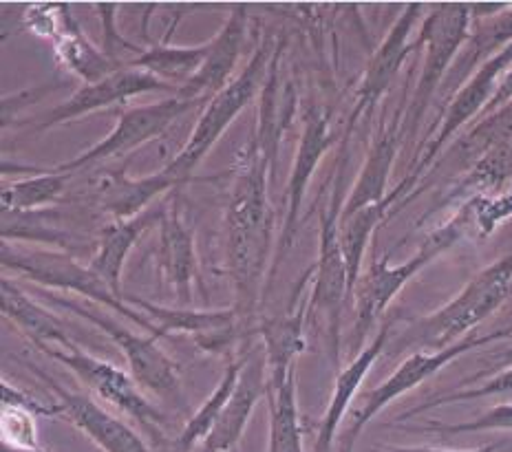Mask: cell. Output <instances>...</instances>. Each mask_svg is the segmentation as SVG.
<instances>
[{"label":"cell","mask_w":512,"mask_h":452,"mask_svg":"<svg viewBox=\"0 0 512 452\" xmlns=\"http://www.w3.org/2000/svg\"><path fill=\"white\" fill-rule=\"evenodd\" d=\"M274 161L252 137L239 153L226 210L228 272L234 311L245 331L254 325L263 292L270 285L274 210L268 199V172Z\"/></svg>","instance_id":"6da1fadb"},{"label":"cell","mask_w":512,"mask_h":452,"mask_svg":"<svg viewBox=\"0 0 512 452\" xmlns=\"http://www.w3.org/2000/svg\"><path fill=\"white\" fill-rule=\"evenodd\" d=\"M0 263H3L5 272L12 269L18 276L36 283L40 289H49V292L58 294L73 292L82 296L84 300H91L93 305L113 309L117 316H124L126 320H131L135 327L151 331L155 338H159L157 327L151 320L128 305L124 296H117L113 289L93 272L91 265H82L78 258L69 252L53 250V247H34V250H25V247L3 241Z\"/></svg>","instance_id":"7a4b0ae2"},{"label":"cell","mask_w":512,"mask_h":452,"mask_svg":"<svg viewBox=\"0 0 512 452\" xmlns=\"http://www.w3.org/2000/svg\"><path fill=\"white\" fill-rule=\"evenodd\" d=\"M40 296L49 300L53 307L69 309L71 314L91 322L93 327H98L102 333H106L111 342L117 344V349L124 353L128 369H131V375L142 389L151 391L162 402L177 408V411L188 413L186 395L184 389H181L179 367L175 360L168 358L166 351L159 347L155 336L135 333L131 327H126L120 320H115L109 311L100 305L67 298L58 292L51 294L49 289H40Z\"/></svg>","instance_id":"3957f363"},{"label":"cell","mask_w":512,"mask_h":452,"mask_svg":"<svg viewBox=\"0 0 512 452\" xmlns=\"http://www.w3.org/2000/svg\"><path fill=\"white\" fill-rule=\"evenodd\" d=\"M512 283V252L497 263L479 272L468 283L460 296L444 305L440 311L413 322L409 333L398 340V349L424 347L442 351L451 344L460 342L468 329L477 327L493 311L504 303Z\"/></svg>","instance_id":"277c9868"},{"label":"cell","mask_w":512,"mask_h":452,"mask_svg":"<svg viewBox=\"0 0 512 452\" xmlns=\"http://www.w3.org/2000/svg\"><path fill=\"white\" fill-rule=\"evenodd\" d=\"M272 56L274 53H270V47L261 42L252 53L250 62L245 64V69L226 86V89L217 93L215 98L206 104V109L201 111L184 148L179 150V155L173 157V161H168L164 166L170 175L179 181V186L188 184L201 161L208 157L210 150L217 146L223 135H226L228 126L237 120L239 113L254 100L261 82L268 80Z\"/></svg>","instance_id":"5b68a950"},{"label":"cell","mask_w":512,"mask_h":452,"mask_svg":"<svg viewBox=\"0 0 512 452\" xmlns=\"http://www.w3.org/2000/svg\"><path fill=\"white\" fill-rule=\"evenodd\" d=\"M466 214V212H464ZM464 214L453 219L442 230L429 236V241L422 245L418 254H413L407 263L389 265V258L384 256L380 261L371 263L365 276H360L356 285V314H354V329L349 336V347L356 351V355L365 349V344L371 327L376 325L378 318L384 314V309L391 305L402 287L407 285L411 278L420 272L422 267L429 265L437 254H442L446 247H451L464 232Z\"/></svg>","instance_id":"8992f818"},{"label":"cell","mask_w":512,"mask_h":452,"mask_svg":"<svg viewBox=\"0 0 512 452\" xmlns=\"http://www.w3.org/2000/svg\"><path fill=\"white\" fill-rule=\"evenodd\" d=\"M38 351L60 362L62 367H67L95 397L115 406L120 413L133 417L137 424L146 428V433L153 437L155 444H164V428L168 424V417L148 400L133 375L117 369L111 362L93 358L91 353L82 351L78 344H73L69 349L42 347Z\"/></svg>","instance_id":"52a82bcc"},{"label":"cell","mask_w":512,"mask_h":452,"mask_svg":"<svg viewBox=\"0 0 512 452\" xmlns=\"http://www.w3.org/2000/svg\"><path fill=\"white\" fill-rule=\"evenodd\" d=\"M338 197L329 203L320 223L318 263L312 267L314 287L309 292V318L323 322L329 360L340 369V344H343V309L349 300V274L340 245V212Z\"/></svg>","instance_id":"ba28073f"},{"label":"cell","mask_w":512,"mask_h":452,"mask_svg":"<svg viewBox=\"0 0 512 452\" xmlns=\"http://www.w3.org/2000/svg\"><path fill=\"white\" fill-rule=\"evenodd\" d=\"M510 333L512 329H501L495 333H488V336L462 338L460 342H455L442 351H418L409 355V358L404 360L387 380H384L380 386H376L371 393H367L365 402L351 413L349 426L345 428L343 437L338 441V452H354V446L358 437L362 435V430H365V426L382 411L384 406H389L393 400H398L400 395L413 391L415 386H420L424 380H429L431 375L444 369L446 364H451L455 358H460V355H464L466 351L479 347V344H488V342L506 338Z\"/></svg>","instance_id":"9c48e42d"},{"label":"cell","mask_w":512,"mask_h":452,"mask_svg":"<svg viewBox=\"0 0 512 452\" xmlns=\"http://www.w3.org/2000/svg\"><path fill=\"white\" fill-rule=\"evenodd\" d=\"M197 106L199 102L184 100L175 93L173 98L159 100L153 104L120 109L117 111V122L109 135L100 139V142L91 146L89 150H84L78 157L56 166V170L64 172V175H73V172L87 170L95 164H100V161H109L133 153V150L140 146L162 137L179 117H184L188 111L197 109Z\"/></svg>","instance_id":"30bf717a"},{"label":"cell","mask_w":512,"mask_h":452,"mask_svg":"<svg viewBox=\"0 0 512 452\" xmlns=\"http://www.w3.org/2000/svg\"><path fill=\"white\" fill-rule=\"evenodd\" d=\"M471 16V5H440L424 20L418 42L426 47V58L409 109L404 113L402 133L413 135L415 128H418L435 89L440 86L448 67H451L455 53L468 40Z\"/></svg>","instance_id":"8fae6325"},{"label":"cell","mask_w":512,"mask_h":452,"mask_svg":"<svg viewBox=\"0 0 512 452\" xmlns=\"http://www.w3.org/2000/svg\"><path fill=\"white\" fill-rule=\"evenodd\" d=\"M153 91H170L173 95L177 93L175 86L155 78V75H151L148 71L124 67L100 82L80 86V89L73 93L67 102L53 106L51 111L42 113L38 120L20 122V126H34L36 131H49V128L58 124L80 120V117L102 111L106 106L126 104L128 100L135 98V95L153 93Z\"/></svg>","instance_id":"7c38bea8"},{"label":"cell","mask_w":512,"mask_h":452,"mask_svg":"<svg viewBox=\"0 0 512 452\" xmlns=\"http://www.w3.org/2000/svg\"><path fill=\"white\" fill-rule=\"evenodd\" d=\"M510 64H512V45H508L506 49H501L495 58H490L488 62H484L482 67H479V71L473 75V78L468 80L464 89L455 95L453 102L448 104V109L444 113V122L440 126V131H437V135L431 139L429 144H426L424 153L418 161V166H415L411 175L404 179L402 184L387 197L389 208L393 206V201H396L404 190L415 184V179L420 177V172L437 157V153H440L442 146L448 142V139H451L457 131H460V128L468 120H471V117H475L479 111H482V109L486 111L488 102L493 100V95L497 91L501 75L508 71Z\"/></svg>","instance_id":"4fadbf2b"},{"label":"cell","mask_w":512,"mask_h":452,"mask_svg":"<svg viewBox=\"0 0 512 452\" xmlns=\"http://www.w3.org/2000/svg\"><path fill=\"white\" fill-rule=\"evenodd\" d=\"M124 300L153 322L159 338L186 333V336L195 338L199 349L208 353H226L241 338V333H245L241 318L234 309L199 311L188 307H164L126 294Z\"/></svg>","instance_id":"5bb4252c"},{"label":"cell","mask_w":512,"mask_h":452,"mask_svg":"<svg viewBox=\"0 0 512 452\" xmlns=\"http://www.w3.org/2000/svg\"><path fill=\"white\" fill-rule=\"evenodd\" d=\"M332 144H336V135L332 131V124H329V115L323 109L314 106V109H309L305 117L303 135H301V142H298L290 181H287V192H285L287 210H285L281 239H279V245H276L270 278L276 274V269H279L287 250L294 245L298 221H301V208L307 195V186L314 177L320 159L325 157V153L332 148Z\"/></svg>","instance_id":"9a60e30c"},{"label":"cell","mask_w":512,"mask_h":452,"mask_svg":"<svg viewBox=\"0 0 512 452\" xmlns=\"http://www.w3.org/2000/svg\"><path fill=\"white\" fill-rule=\"evenodd\" d=\"M47 384L53 397L64 406L62 417L87 435L102 452H153L135 430L122 422L120 417L106 411L89 395L69 391L67 386L56 382L51 375L31 369Z\"/></svg>","instance_id":"2e32d148"},{"label":"cell","mask_w":512,"mask_h":452,"mask_svg":"<svg viewBox=\"0 0 512 452\" xmlns=\"http://www.w3.org/2000/svg\"><path fill=\"white\" fill-rule=\"evenodd\" d=\"M420 14L422 5H407V9H404L400 18L396 20V25L391 27L387 38L382 40V45L373 53L369 67L365 75H362V82L356 91V106L354 111H351L345 139H349L351 131H354L362 115L376 111L378 102L384 98V93H387L389 84L396 78L402 62L407 60L409 53L420 47L418 42H415V45L409 42V34Z\"/></svg>","instance_id":"e0dca14e"},{"label":"cell","mask_w":512,"mask_h":452,"mask_svg":"<svg viewBox=\"0 0 512 452\" xmlns=\"http://www.w3.org/2000/svg\"><path fill=\"white\" fill-rule=\"evenodd\" d=\"M245 40H248V9L237 5L219 34L208 42V53L201 69L177 91L179 98L204 104L226 89L241 60Z\"/></svg>","instance_id":"ac0fdd59"},{"label":"cell","mask_w":512,"mask_h":452,"mask_svg":"<svg viewBox=\"0 0 512 452\" xmlns=\"http://www.w3.org/2000/svg\"><path fill=\"white\" fill-rule=\"evenodd\" d=\"M263 397H268V358H265V349H252L245 355L237 391L223 408L199 452H234L250 424L256 404Z\"/></svg>","instance_id":"d6986e66"},{"label":"cell","mask_w":512,"mask_h":452,"mask_svg":"<svg viewBox=\"0 0 512 452\" xmlns=\"http://www.w3.org/2000/svg\"><path fill=\"white\" fill-rule=\"evenodd\" d=\"M179 199L173 197L164 203L162 219H159L157 239V269L164 274L181 305L192 300V289L197 283V250L195 236L186 225L179 210Z\"/></svg>","instance_id":"ffe728a7"},{"label":"cell","mask_w":512,"mask_h":452,"mask_svg":"<svg viewBox=\"0 0 512 452\" xmlns=\"http://www.w3.org/2000/svg\"><path fill=\"white\" fill-rule=\"evenodd\" d=\"M0 305H3V316L23 333L25 338L36 344V349L42 347H58L69 349L73 347V338L67 331V322L60 320L53 311L36 303L23 287H18L9 276H3L0 281Z\"/></svg>","instance_id":"44dd1931"},{"label":"cell","mask_w":512,"mask_h":452,"mask_svg":"<svg viewBox=\"0 0 512 452\" xmlns=\"http://www.w3.org/2000/svg\"><path fill=\"white\" fill-rule=\"evenodd\" d=\"M387 344H389V325H384L378 331V336L373 338V342L367 344V347L362 349L356 358H351V362L345 369L338 371L332 397H329V404L325 408L323 422H320V426H318L314 452H332L336 433H338L340 424H343L351 402H354V395L358 393L362 382H365V378H367V373L373 369V364L378 362L380 353L384 351Z\"/></svg>","instance_id":"7402d4cb"},{"label":"cell","mask_w":512,"mask_h":452,"mask_svg":"<svg viewBox=\"0 0 512 452\" xmlns=\"http://www.w3.org/2000/svg\"><path fill=\"white\" fill-rule=\"evenodd\" d=\"M162 208H151L135 219H120L109 221L100 232L98 247H95L91 258V269L98 274L102 281L109 285L117 296L122 294V278H124V265L128 254L133 252V247L140 241V236L151 228V225L159 223L162 219Z\"/></svg>","instance_id":"603a6c76"},{"label":"cell","mask_w":512,"mask_h":452,"mask_svg":"<svg viewBox=\"0 0 512 452\" xmlns=\"http://www.w3.org/2000/svg\"><path fill=\"white\" fill-rule=\"evenodd\" d=\"M402 113L393 115V120L387 124H380L378 135L373 139L369 148V155L365 166H362L360 175L356 179V186L351 190L349 199L345 201L343 212H340V221L354 217L356 212L365 210L369 206H380V203L387 201L384 197V188H387V179L391 172L393 157H396L398 148V137H400V120Z\"/></svg>","instance_id":"cb8c5ba5"},{"label":"cell","mask_w":512,"mask_h":452,"mask_svg":"<svg viewBox=\"0 0 512 452\" xmlns=\"http://www.w3.org/2000/svg\"><path fill=\"white\" fill-rule=\"evenodd\" d=\"M175 186H179V181L166 168L144 179H131L122 172H113L100 181L98 203L104 212L111 214L113 221H126L140 217L157 197Z\"/></svg>","instance_id":"d4e9b609"},{"label":"cell","mask_w":512,"mask_h":452,"mask_svg":"<svg viewBox=\"0 0 512 452\" xmlns=\"http://www.w3.org/2000/svg\"><path fill=\"white\" fill-rule=\"evenodd\" d=\"M270 437L268 452H305L296 402V367L285 380L268 384Z\"/></svg>","instance_id":"484cf974"},{"label":"cell","mask_w":512,"mask_h":452,"mask_svg":"<svg viewBox=\"0 0 512 452\" xmlns=\"http://www.w3.org/2000/svg\"><path fill=\"white\" fill-rule=\"evenodd\" d=\"M56 58L71 75H76L84 84L100 82L115 71L124 69L122 64L113 62L102 49L84 36L78 20L73 18L67 31L56 40Z\"/></svg>","instance_id":"4316f807"},{"label":"cell","mask_w":512,"mask_h":452,"mask_svg":"<svg viewBox=\"0 0 512 452\" xmlns=\"http://www.w3.org/2000/svg\"><path fill=\"white\" fill-rule=\"evenodd\" d=\"M69 179L71 175H64L56 168H36L29 177L3 186V197H0L3 199V212H42L51 203L60 201Z\"/></svg>","instance_id":"83f0119b"},{"label":"cell","mask_w":512,"mask_h":452,"mask_svg":"<svg viewBox=\"0 0 512 452\" xmlns=\"http://www.w3.org/2000/svg\"><path fill=\"white\" fill-rule=\"evenodd\" d=\"M243 364L245 355L239 360H232L226 371H223L217 389L206 397V402L201 404L195 413H190L186 426L181 428V433L177 437V452H192L197 444H204V439L210 435V430L215 428L223 408H226L230 397L237 391Z\"/></svg>","instance_id":"f1b7e54d"},{"label":"cell","mask_w":512,"mask_h":452,"mask_svg":"<svg viewBox=\"0 0 512 452\" xmlns=\"http://www.w3.org/2000/svg\"><path fill=\"white\" fill-rule=\"evenodd\" d=\"M208 42L199 47H170V45H157L146 49L142 56L126 62V67L148 71L155 78L164 80L166 84L175 86L179 91L192 75H195L201 64L206 60Z\"/></svg>","instance_id":"f546056e"},{"label":"cell","mask_w":512,"mask_h":452,"mask_svg":"<svg viewBox=\"0 0 512 452\" xmlns=\"http://www.w3.org/2000/svg\"><path fill=\"white\" fill-rule=\"evenodd\" d=\"M387 210L389 206L387 201H384L380 206H369L365 210L356 212L354 217L340 221V245H343L347 274H349V298L354 296L356 285L360 281L362 258H365L371 234L378 230V225L382 223Z\"/></svg>","instance_id":"4dcf8cb0"},{"label":"cell","mask_w":512,"mask_h":452,"mask_svg":"<svg viewBox=\"0 0 512 452\" xmlns=\"http://www.w3.org/2000/svg\"><path fill=\"white\" fill-rule=\"evenodd\" d=\"M510 42L512 45V12H504L501 16L493 18L490 23H486L482 29H477V34L473 38H468V53L462 62H457V67L453 69L451 78H464L468 73V67H473L477 60H482L488 51H493L501 45ZM508 47V45H506Z\"/></svg>","instance_id":"1f68e13d"},{"label":"cell","mask_w":512,"mask_h":452,"mask_svg":"<svg viewBox=\"0 0 512 452\" xmlns=\"http://www.w3.org/2000/svg\"><path fill=\"white\" fill-rule=\"evenodd\" d=\"M0 439L7 448H38L36 415L20 406H5L0 413Z\"/></svg>","instance_id":"d6a6232c"},{"label":"cell","mask_w":512,"mask_h":452,"mask_svg":"<svg viewBox=\"0 0 512 452\" xmlns=\"http://www.w3.org/2000/svg\"><path fill=\"white\" fill-rule=\"evenodd\" d=\"M504 393H512V367L493 375V378H490L484 386H477V389H464V391H453V393H446L440 397H433V400L415 406V408H411V411H404L398 417V422H402V419H409L413 415H420L424 411H431V408H437V406L477 400V397H488V395H504Z\"/></svg>","instance_id":"836d02e7"},{"label":"cell","mask_w":512,"mask_h":452,"mask_svg":"<svg viewBox=\"0 0 512 452\" xmlns=\"http://www.w3.org/2000/svg\"><path fill=\"white\" fill-rule=\"evenodd\" d=\"M71 20L69 5H31L23 16V25L31 34L56 42L67 31Z\"/></svg>","instance_id":"e575fe53"},{"label":"cell","mask_w":512,"mask_h":452,"mask_svg":"<svg viewBox=\"0 0 512 452\" xmlns=\"http://www.w3.org/2000/svg\"><path fill=\"white\" fill-rule=\"evenodd\" d=\"M424 430L437 435H460V433H479V430H512V404L490 408L488 413L479 415L473 422L464 424H426Z\"/></svg>","instance_id":"d590c367"},{"label":"cell","mask_w":512,"mask_h":452,"mask_svg":"<svg viewBox=\"0 0 512 452\" xmlns=\"http://www.w3.org/2000/svg\"><path fill=\"white\" fill-rule=\"evenodd\" d=\"M98 14L102 18V27H104V42H102V51L109 56L113 62L122 64V53L131 51L137 53V56H142L144 49L140 45H131V42H126L120 34H117V27H115V14H117V7L115 5H98Z\"/></svg>","instance_id":"8d00e7d4"},{"label":"cell","mask_w":512,"mask_h":452,"mask_svg":"<svg viewBox=\"0 0 512 452\" xmlns=\"http://www.w3.org/2000/svg\"><path fill=\"white\" fill-rule=\"evenodd\" d=\"M468 208L475 214V221L479 228H482V232L488 234L501 219H506L512 214V190L495 199L477 197L468 203Z\"/></svg>","instance_id":"74e56055"},{"label":"cell","mask_w":512,"mask_h":452,"mask_svg":"<svg viewBox=\"0 0 512 452\" xmlns=\"http://www.w3.org/2000/svg\"><path fill=\"white\" fill-rule=\"evenodd\" d=\"M3 404L5 406H20L25 411L34 413V415H45V417H58L64 413V406L56 400V402H45L40 397H34L25 393L23 389H18L7 378L3 380Z\"/></svg>","instance_id":"f35d334b"},{"label":"cell","mask_w":512,"mask_h":452,"mask_svg":"<svg viewBox=\"0 0 512 452\" xmlns=\"http://www.w3.org/2000/svg\"><path fill=\"white\" fill-rule=\"evenodd\" d=\"M508 100H512V64L508 67V71L501 75L493 100H490L486 106V113H493L495 109H501V106H504Z\"/></svg>","instance_id":"ab89813d"},{"label":"cell","mask_w":512,"mask_h":452,"mask_svg":"<svg viewBox=\"0 0 512 452\" xmlns=\"http://www.w3.org/2000/svg\"><path fill=\"white\" fill-rule=\"evenodd\" d=\"M499 444H488L473 450H446V448H424V446H380L373 452H495Z\"/></svg>","instance_id":"60d3db41"},{"label":"cell","mask_w":512,"mask_h":452,"mask_svg":"<svg viewBox=\"0 0 512 452\" xmlns=\"http://www.w3.org/2000/svg\"><path fill=\"white\" fill-rule=\"evenodd\" d=\"M0 452H49V450H45V448H27V450H20V448H7V446H3L0 448Z\"/></svg>","instance_id":"b9f144b4"},{"label":"cell","mask_w":512,"mask_h":452,"mask_svg":"<svg viewBox=\"0 0 512 452\" xmlns=\"http://www.w3.org/2000/svg\"><path fill=\"white\" fill-rule=\"evenodd\" d=\"M499 360L504 362V364H512V349H508V351H504L499 355Z\"/></svg>","instance_id":"7bdbcfd3"}]
</instances>
